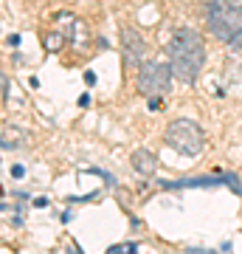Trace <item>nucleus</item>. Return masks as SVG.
Segmentation results:
<instances>
[{
  "label": "nucleus",
  "instance_id": "1",
  "mask_svg": "<svg viewBox=\"0 0 242 254\" xmlns=\"http://www.w3.org/2000/svg\"><path fill=\"white\" fill-rule=\"evenodd\" d=\"M206 65V43L194 28H178L169 40V68L172 76L183 85H194Z\"/></svg>",
  "mask_w": 242,
  "mask_h": 254
},
{
  "label": "nucleus",
  "instance_id": "13",
  "mask_svg": "<svg viewBox=\"0 0 242 254\" xmlns=\"http://www.w3.org/2000/svg\"><path fill=\"white\" fill-rule=\"evenodd\" d=\"M158 108H163V102H158V96H152L149 99V110H158Z\"/></svg>",
  "mask_w": 242,
  "mask_h": 254
},
{
  "label": "nucleus",
  "instance_id": "6",
  "mask_svg": "<svg viewBox=\"0 0 242 254\" xmlns=\"http://www.w3.org/2000/svg\"><path fill=\"white\" fill-rule=\"evenodd\" d=\"M133 170L135 175H141V178H152L155 173H158V158H155V153H149V150H135L133 153Z\"/></svg>",
  "mask_w": 242,
  "mask_h": 254
},
{
  "label": "nucleus",
  "instance_id": "8",
  "mask_svg": "<svg viewBox=\"0 0 242 254\" xmlns=\"http://www.w3.org/2000/svg\"><path fill=\"white\" fill-rule=\"evenodd\" d=\"M65 31H59V28H51L48 34L43 37V46L48 48V54H56V51H62V46H65Z\"/></svg>",
  "mask_w": 242,
  "mask_h": 254
},
{
  "label": "nucleus",
  "instance_id": "4",
  "mask_svg": "<svg viewBox=\"0 0 242 254\" xmlns=\"http://www.w3.org/2000/svg\"><path fill=\"white\" fill-rule=\"evenodd\" d=\"M135 85H138V91L144 96H166L172 88V68L166 63H158V60L141 63L138 65Z\"/></svg>",
  "mask_w": 242,
  "mask_h": 254
},
{
  "label": "nucleus",
  "instance_id": "9",
  "mask_svg": "<svg viewBox=\"0 0 242 254\" xmlns=\"http://www.w3.org/2000/svg\"><path fill=\"white\" fill-rule=\"evenodd\" d=\"M228 46H231V51H234V57H237V60H242V31L237 37H234L231 43H228Z\"/></svg>",
  "mask_w": 242,
  "mask_h": 254
},
{
  "label": "nucleus",
  "instance_id": "5",
  "mask_svg": "<svg viewBox=\"0 0 242 254\" xmlns=\"http://www.w3.org/2000/svg\"><path fill=\"white\" fill-rule=\"evenodd\" d=\"M121 51H124V60L130 65L144 63V57H146V43H144V37L138 34L135 28H124V31H121Z\"/></svg>",
  "mask_w": 242,
  "mask_h": 254
},
{
  "label": "nucleus",
  "instance_id": "14",
  "mask_svg": "<svg viewBox=\"0 0 242 254\" xmlns=\"http://www.w3.org/2000/svg\"><path fill=\"white\" fill-rule=\"evenodd\" d=\"M34 206H37V209H43V206H48V198H34Z\"/></svg>",
  "mask_w": 242,
  "mask_h": 254
},
{
  "label": "nucleus",
  "instance_id": "3",
  "mask_svg": "<svg viewBox=\"0 0 242 254\" xmlns=\"http://www.w3.org/2000/svg\"><path fill=\"white\" fill-rule=\"evenodd\" d=\"M163 138H166V144L175 153L186 155V158H197L203 153V147H206V133H203V127L194 119H175V122H169Z\"/></svg>",
  "mask_w": 242,
  "mask_h": 254
},
{
  "label": "nucleus",
  "instance_id": "2",
  "mask_svg": "<svg viewBox=\"0 0 242 254\" xmlns=\"http://www.w3.org/2000/svg\"><path fill=\"white\" fill-rule=\"evenodd\" d=\"M203 17H206L208 34L223 40V43H231L242 31V9L231 0H208Z\"/></svg>",
  "mask_w": 242,
  "mask_h": 254
},
{
  "label": "nucleus",
  "instance_id": "12",
  "mask_svg": "<svg viewBox=\"0 0 242 254\" xmlns=\"http://www.w3.org/2000/svg\"><path fill=\"white\" fill-rule=\"evenodd\" d=\"M85 82H88V85H96V73H93V71H85Z\"/></svg>",
  "mask_w": 242,
  "mask_h": 254
},
{
  "label": "nucleus",
  "instance_id": "7",
  "mask_svg": "<svg viewBox=\"0 0 242 254\" xmlns=\"http://www.w3.org/2000/svg\"><path fill=\"white\" fill-rule=\"evenodd\" d=\"M20 144H26V133L20 127L9 125L0 130V150H17Z\"/></svg>",
  "mask_w": 242,
  "mask_h": 254
},
{
  "label": "nucleus",
  "instance_id": "16",
  "mask_svg": "<svg viewBox=\"0 0 242 254\" xmlns=\"http://www.w3.org/2000/svg\"><path fill=\"white\" fill-rule=\"evenodd\" d=\"M68 254H79V252H76V249H68Z\"/></svg>",
  "mask_w": 242,
  "mask_h": 254
},
{
  "label": "nucleus",
  "instance_id": "10",
  "mask_svg": "<svg viewBox=\"0 0 242 254\" xmlns=\"http://www.w3.org/2000/svg\"><path fill=\"white\" fill-rule=\"evenodd\" d=\"M135 252V246L133 243H127V246H116V249H110V254H133Z\"/></svg>",
  "mask_w": 242,
  "mask_h": 254
},
{
  "label": "nucleus",
  "instance_id": "11",
  "mask_svg": "<svg viewBox=\"0 0 242 254\" xmlns=\"http://www.w3.org/2000/svg\"><path fill=\"white\" fill-rule=\"evenodd\" d=\"M23 175H26V170H23V164H14V167H11V178H23Z\"/></svg>",
  "mask_w": 242,
  "mask_h": 254
},
{
  "label": "nucleus",
  "instance_id": "15",
  "mask_svg": "<svg viewBox=\"0 0 242 254\" xmlns=\"http://www.w3.org/2000/svg\"><path fill=\"white\" fill-rule=\"evenodd\" d=\"M79 105H82V108H88V105H90V96H88V93H82V96H79Z\"/></svg>",
  "mask_w": 242,
  "mask_h": 254
}]
</instances>
